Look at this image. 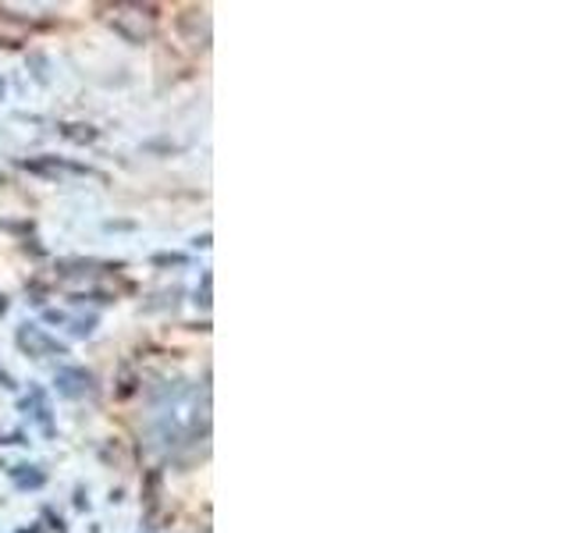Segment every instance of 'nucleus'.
Returning a JSON list of instances; mask_svg holds the SVG:
<instances>
[{"label": "nucleus", "instance_id": "nucleus-5", "mask_svg": "<svg viewBox=\"0 0 569 533\" xmlns=\"http://www.w3.org/2000/svg\"><path fill=\"white\" fill-rule=\"evenodd\" d=\"M64 324H71V328H68L71 334L86 338V334H93V328H97V316H76V320H64Z\"/></svg>", "mask_w": 569, "mask_h": 533}, {"label": "nucleus", "instance_id": "nucleus-7", "mask_svg": "<svg viewBox=\"0 0 569 533\" xmlns=\"http://www.w3.org/2000/svg\"><path fill=\"white\" fill-rule=\"evenodd\" d=\"M153 263H186V257H153Z\"/></svg>", "mask_w": 569, "mask_h": 533}, {"label": "nucleus", "instance_id": "nucleus-3", "mask_svg": "<svg viewBox=\"0 0 569 533\" xmlns=\"http://www.w3.org/2000/svg\"><path fill=\"white\" fill-rule=\"evenodd\" d=\"M22 409L26 413H32V420L40 423V431L47 434V438H53L58 434V426H53V416H50V402H47V391L36 384V388H29V399L22 402Z\"/></svg>", "mask_w": 569, "mask_h": 533}, {"label": "nucleus", "instance_id": "nucleus-4", "mask_svg": "<svg viewBox=\"0 0 569 533\" xmlns=\"http://www.w3.org/2000/svg\"><path fill=\"white\" fill-rule=\"evenodd\" d=\"M11 480L26 491V487H43L47 484V473L40 466H14L11 470Z\"/></svg>", "mask_w": 569, "mask_h": 533}, {"label": "nucleus", "instance_id": "nucleus-2", "mask_svg": "<svg viewBox=\"0 0 569 533\" xmlns=\"http://www.w3.org/2000/svg\"><path fill=\"white\" fill-rule=\"evenodd\" d=\"M53 384H58V395L64 399H82L93 391V373L82 366H58L53 373Z\"/></svg>", "mask_w": 569, "mask_h": 533}, {"label": "nucleus", "instance_id": "nucleus-6", "mask_svg": "<svg viewBox=\"0 0 569 533\" xmlns=\"http://www.w3.org/2000/svg\"><path fill=\"white\" fill-rule=\"evenodd\" d=\"M196 295H200L196 302H203V306H210V274H203V292H196Z\"/></svg>", "mask_w": 569, "mask_h": 533}, {"label": "nucleus", "instance_id": "nucleus-8", "mask_svg": "<svg viewBox=\"0 0 569 533\" xmlns=\"http://www.w3.org/2000/svg\"><path fill=\"white\" fill-rule=\"evenodd\" d=\"M0 89H4V86H0Z\"/></svg>", "mask_w": 569, "mask_h": 533}, {"label": "nucleus", "instance_id": "nucleus-1", "mask_svg": "<svg viewBox=\"0 0 569 533\" xmlns=\"http://www.w3.org/2000/svg\"><path fill=\"white\" fill-rule=\"evenodd\" d=\"M18 349L29 352L32 360H50V355H64L68 349L58 342V338H50L40 324H22L18 328Z\"/></svg>", "mask_w": 569, "mask_h": 533}]
</instances>
